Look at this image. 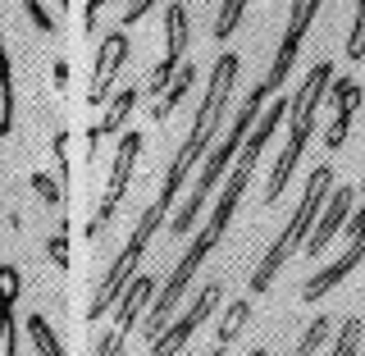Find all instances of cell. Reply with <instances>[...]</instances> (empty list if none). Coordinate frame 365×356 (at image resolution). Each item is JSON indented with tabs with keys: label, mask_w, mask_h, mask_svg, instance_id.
Instances as JSON below:
<instances>
[{
	"label": "cell",
	"mask_w": 365,
	"mask_h": 356,
	"mask_svg": "<svg viewBox=\"0 0 365 356\" xmlns=\"http://www.w3.org/2000/svg\"><path fill=\"white\" fill-rule=\"evenodd\" d=\"M165 205H146L142 210V220H137V228H133V238L123 243V251L110 260V270H106V279H101V288H96V297H91V306H87V320H101L110 311V302H119V293L133 283V274H137V265H142V256H146V247L155 243V233H160V224H165Z\"/></svg>",
	"instance_id": "6"
},
{
	"label": "cell",
	"mask_w": 365,
	"mask_h": 356,
	"mask_svg": "<svg viewBox=\"0 0 365 356\" xmlns=\"http://www.w3.org/2000/svg\"><path fill=\"white\" fill-rule=\"evenodd\" d=\"M329 183H334V165H315L311 169V178H306V192H302V205L292 210V220L283 224V233L269 243V251L260 256V265L251 270V297H260V293H269V283L283 274V265L292 260V251H302L306 247V238H311V228L319 220V210H324V201H329Z\"/></svg>",
	"instance_id": "3"
},
{
	"label": "cell",
	"mask_w": 365,
	"mask_h": 356,
	"mask_svg": "<svg viewBox=\"0 0 365 356\" xmlns=\"http://www.w3.org/2000/svg\"><path fill=\"white\" fill-rule=\"evenodd\" d=\"M151 297H155V279H151V274H133V283L119 293V315H114V329L101 338L96 356H119L123 352V342H128L137 315H142V306L151 302Z\"/></svg>",
	"instance_id": "11"
},
{
	"label": "cell",
	"mask_w": 365,
	"mask_h": 356,
	"mask_svg": "<svg viewBox=\"0 0 365 356\" xmlns=\"http://www.w3.org/2000/svg\"><path fill=\"white\" fill-rule=\"evenodd\" d=\"M347 60L351 64L365 60V0H356V23H351V32H347Z\"/></svg>",
	"instance_id": "23"
},
{
	"label": "cell",
	"mask_w": 365,
	"mask_h": 356,
	"mask_svg": "<svg viewBox=\"0 0 365 356\" xmlns=\"http://www.w3.org/2000/svg\"><path fill=\"white\" fill-rule=\"evenodd\" d=\"M137 96H142V87H128V91H119V96H114L110 114H106V119L91 128V137H87V151H91V156L101 151V142H106V137H114V133L123 128V119H128V114L137 110Z\"/></svg>",
	"instance_id": "17"
},
{
	"label": "cell",
	"mask_w": 365,
	"mask_h": 356,
	"mask_svg": "<svg viewBox=\"0 0 365 356\" xmlns=\"http://www.w3.org/2000/svg\"><path fill=\"white\" fill-rule=\"evenodd\" d=\"M237 68H242V60H237L233 51H224L220 60H215V68H210V83H205V96H201V106H197V119H192V133H187V142L178 146V156L169 160V169H165V183H160V197H155V205L174 210V201H178L182 183L192 178V169H197V160L205 156L210 137H220V119H224V110H228V96H233Z\"/></svg>",
	"instance_id": "2"
},
{
	"label": "cell",
	"mask_w": 365,
	"mask_h": 356,
	"mask_svg": "<svg viewBox=\"0 0 365 356\" xmlns=\"http://www.w3.org/2000/svg\"><path fill=\"white\" fill-rule=\"evenodd\" d=\"M187 0H169V9H165V60L155 64V73L146 78L142 83V91L146 96H160V91H165L169 83H174V73L187 60H182V55H187Z\"/></svg>",
	"instance_id": "10"
},
{
	"label": "cell",
	"mask_w": 365,
	"mask_h": 356,
	"mask_svg": "<svg viewBox=\"0 0 365 356\" xmlns=\"http://www.w3.org/2000/svg\"><path fill=\"white\" fill-rule=\"evenodd\" d=\"M32 188H37V197H46V201H60V188H55L46 174H32Z\"/></svg>",
	"instance_id": "27"
},
{
	"label": "cell",
	"mask_w": 365,
	"mask_h": 356,
	"mask_svg": "<svg viewBox=\"0 0 365 356\" xmlns=\"http://www.w3.org/2000/svg\"><path fill=\"white\" fill-rule=\"evenodd\" d=\"M351 201H356V192H351V188H338L334 197L324 201V210H319V220H315V233L306 238V247H302L306 256H319V251L329 247V238H334L338 228L347 224V215H351Z\"/></svg>",
	"instance_id": "16"
},
{
	"label": "cell",
	"mask_w": 365,
	"mask_h": 356,
	"mask_svg": "<svg viewBox=\"0 0 365 356\" xmlns=\"http://www.w3.org/2000/svg\"><path fill=\"white\" fill-rule=\"evenodd\" d=\"M55 5H68V0H55Z\"/></svg>",
	"instance_id": "31"
},
{
	"label": "cell",
	"mask_w": 365,
	"mask_h": 356,
	"mask_svg": "<svg viewBox=\"0 0 365 356\" xmlns=\"http://www.w3.org/2000/svg\"><path fill=\"white\" fill-rule=\"evenodd\" d=\"M23 329H28V338H32V347H37V356H64L60 334L51 329V320H46L41 311H32L28 320H23Z\"/></svg>",
	"instance_id": "20"
},
{
	"label": "cell",
	"mask_w": 365,
	"mask_h": 356,
	"mask_svg": "<svg viewBox=\"0 0 365 356\" xmlns=\"http://www.w3.org/2000/svg\"><path fill=\"white\" fill-rule=\"evenodd\" d=\"M51 256H55V265H68V256H64V238H51Z\"/></svg>",
	"instance_id": "29"
},
{
	"label": "cell",
	"mask_w": 365,
	"mask_h": 356,
	"mask_svg": "<svg viewBox=\"0 0 365 356\" xmlns=\"http://www.w3.org/2000/svg\"><path fill=\"white\" fill-rule=\"evenodd\" d=\"M192 83H197V68H192V64H182L178 73H174V83H169L165 91H160V96H165V101H155L151 119H155V123H165L169 114H174V110L182 106V96H187V91H192Z\"/></svg>",
	"instance_id": "19"
},
{
	"label": "cell",
	"mask_w": 365,
	"mask_h": 356,
	"mask_svg": "<svg viewBox=\"0 0 365 356\" xmlns=\"http://www.w3.org/2000/svg\"><path fill=\"white\" fill-rule=\"evenodd\" d=\"M260 106H265V96L260 91H251L247 96V106L237 110V119L228 123V133L220 137V146H215L210 156H205V174L197 178V188L187 192V201H182V210L174 215V233L182 238V233H192V224H197V215L205 210V201H210V192L220 188V178L228 174V160H233L237 151H242V142H247V133H251V123H256V114H260Z\"/></svg>",
	"instance_id": "5"
},
{
	"label": "cell",
	"mask_w": 365,
	"mask_h": 356,
	"mask_svg": "<svg viewBox=\"0 0 365 356\" xmlns=\"http://www.w3.org/2000/svg\"><path fill=\"white\" fill-rule=\"evenodd\" d=\"M142 137H146V133H123V137H119V146H114L110 188H106V197H101L96 215H91V224H87V238H91V243H96V238H101V233H106V228L114 224V215H119L123 197H128V183H133L137 156H142Z\"/></svg>",
	"instance_id": "7"
},
{
	"label": "cell",
	"mask_w": 365,
	"mask_h": 356,
	"mask_svg": "<svg viewBox=\"0 0 365 356\" xmlns=\"http://www.w3.org/2000/svg\"><path fill=\"white\" fill-rule=\"evenodd\" d=\"M123 60H128V32H123V28H114L110 37L101 41V55H96V73H91V96H87V106H106L110 83L119 78Z\"/></svg>",
	"instance_id": "14"
},
{
	"label": "cell",
	"mask_w": 365,
	"mask_h": 356,
	"mask_svg": "<svg viewBox=\"0 0 365 356\" xmlns=\"http://www.w3.org/2000/svg\"><path fill=\"white\" fill-rule=\"evenodd\" d=\"M106 5H110V0H87V28H96V19H101Z\"/></svg>",
	"instance_id": "28"
},
{
	"label": "cell",
	"mask_w": 365,
	"mask_h": 356,
	"mask_svg": "<svg viewBox=\"0 0 365 356\" xmlns=\"http://www.w3.org/2000/svg\"><path fill=\"white\" fill-rule=\"evenodd\" d=\"M247 315H251V302H237L233 311L224 315V325H220V338H228V342H233V338L247 329Z\"/></svg>",
	"instance_id": "24"
},
{
	"label": "cell",
	"mask_w": 365,
	"mask_h": 356,
	"mask_svg": "<svg viewBox=\"0 0 365 356\" xmlns=\"http://www.w3.org/2000/svg\"><path fill=\"white\" fill-rule=\"evenodd\" d=\"M228 347H233L228 338H215V352H210V356H228Z\"/></svg>",
	"instance_id": "30"
},
{
	"label": "cell",
	"mask_w": 365,
	"mask_h": 356,
	"mask_svg": "<svg viewBox=\"0 0 365 356\" xmlns=\"http://www.w3.org/2000/svg\"><path fill=\"white\" fill-rule=\"evenodd\" d=\"M19 5L28 9V19H32V23H37V32H46V37H51V32H55V19L46 14V5H41V0H19Z\"/></svg>",
	"instance_id": "25"
},
{
	"label": "cell",
	"mask_w": 365,
	"mask_h": 356,
	"mask_svg": "<svg viewBox=\"0 0 365 356\" xmlns=\"http://www.w3.org/2000/svg\"><path fill=\"white\" fill-rule=\"evenodd\" d=\"M9 128H14V64H9L5 19H0V137H9Z\"/></svg>",
	"instance_id": "18"
},
{
	"label": "cell",
	"mask_w": 365,
	"mask_h": 356,
	"mask_svg": "<svg viewBox=\"0 0 365 356\" xmlns=\"http://www.w3.org/2000/svg\"><path fill=\"white\" fill-rule=\"evenodd\" d=\"M151 9H155V0H133V5L123 9V28H133V23H137V19H146Z\"/></svg>",
	"instance_id": "26"
},
{
	"label": "cell",
	"mask_w": 365,
	"mask_h": 356,
	"mask_svg": "<svg viewBox=\"0 0 365 356\" xmlns=\"http://www.w3.org/2000/svg\"><path fill=\"white\" fill-rule=\"evenodd\" d=\"M19 293H23L19 270L0 265V356H19V320H14Z\"/></svg>",
	"instance_id": "15"
},
{
	"label": "cell",
	"mask_w": 365,
	"mask_h": 356,
	"mask_svg": "<svg viewBox=\"0 0 365 356\" xmlns=\"http://www.w3.org/2000/svg\"><path fill=\"white\" fill-rule=\"evenodd\" d=\"M329 73H334V64L329 60H319L311 73L302 78V87H297V96H292V133H288V142H283V156L274 160V174L265 183V205H274L288 192V183H292V169L302 165V151H306V142H311V133H315V110H319V101H324V91H329Z\"/></svg>",
	"instance_id": "4"
},
{
	"label": "cell",
	"mask_w": 365,
	"mask_h": 356,
	"mask_svg": "<svg viewBox=\"0 0 365 356\" xmlns=\"http://www.w3.org/2000/svg\"><path fill=\"white\" fill-rule=\"evenodd\" d=\"M247 14V0H224L220 5V14H215V41H228L237 32V23H242Z\"/></svg>",
	"instance_id": "21"
},
{
	"label": "cell",
	"mask_w": 365,
	"mask_h": 356,
	"mask_svg": "<svg viewBox=\"0 0 365 356\" xmlns=\"http://www.w3.org/2000/svg\"><path fill=\"white\" fill-rule=\"evenodd\" d=\"M329 106H334V123H329V137H324V146L329 151H338L342 142H347V133H351V119H356V110H361V83L351 73H342L329 83Z\"/></svg>",
	"instance_id": "13"
},
{
	"label": "cell",
	"mask_w": 365,
	"mask_h": 356,
	"mask_svg": "<svg viewBox=\"0 0 365 356\" xmlns=\"http://www.w3.org/2000/svg\"><path fill=\"white\" fill-rule=\"evenodd\" d=\"M361 188H365V183H361Z\"/></svg>",
	"instance_id": "32"
},
{
	"label": "cell",
	"mask_w": 365,
	"mask_h": 356,
	"mask_svg": "<svg viewBox=\"0 0 365 356\" xmlns=\"http://www.w3.org/2000/svg\"><path fill=\"white\" fill-rule=\"evenodd\" d=\"M356 352H361V315H351V320H342V329H338L329 356H356Z\"/></svg>",
	"instance_id": "22"
},
{
	"label": "cell",
	"mask_w": 365,
	"mask_h": 356,
	"mask_svg": "<svg viewBox=\"0 0 365 356\" xmlns=\"http://www.w3.org/2000/svg\"><path fill=\"white\" fill-rule=\"evenodd\" d=\"M347 220H351V247L342 251L338 260H329V265L319 270V274H311V279H306V288H302L306 302H319V297H329V293H334L338 283H342V279H347V274L365 260V210L347 215Z\"/></svg>",
	"instance_id": "12"
},
{
	"label": "cell",
	"mask_w": 365,
	"mask_h": 356,
	"mask_svg": "<svg viewBox=\"0 0 365 356\" xmlns=\"http://www.w3.org/2000/svg\"><path fill=\"white\" fill-rule=\"evenodd\" d=\"M288 106H292V96H283V101H274V106L260 114V123H256V137L247 133V142H242V151H237V165L224 174V192H220V201H215V210H210V220H205V228L197 238L187 243V251L178 256V265L174 274H169V283L155 293V302H151V320H146V338H155L160 329L169 325V311L182 302V293L192 288V279L201 274L205 265V256L215 251V243L228 233V224H233V210H237V201H242V192H247V178H251V169H256V160L260 151H265V142L274 133H279V123L288 119Z\"/></svg>",
	"instance_id": "1"
},
{
	"label": "cell",
	"mask_w": 365,
	"mask_h": 356,
	"mask_svg": "<svg viewBox=\"0 0 365 356\" xmlns=\"http://www.w3.org/2000/svg\"><path fill=\"white\" fill-rule=\"evenodd\" d=\"M220 293H224V283H220V279H210V283H205V288H201L197 297H192V306L182 311V320H169V325H165V329H160V334L151 338V356H178L182 347H187L192 334H197L205 320H210L215 302H220Z\"/></svg>",
	"instance_id": "9"
},
{
	"label": "cell",
	"mask_w": 365,
	"mask_h": 356,
	"mask_svg": "<svg viewBox=\"0 0 365 356\" xmlns=\"http://www.w3.org/2000/svg\"><path fill=\"white\" fill-rule=\"evenodd\" d=\"M319 14V0H292V14H288V28H283V41H279V55H274V64H269V73H265V83H260L256 91L260 96H274L283 83H288V73H292V64H297V55H302V41H306V32H311V23Z\"/></svg>",
	"instance_id": "8"
}]
</instances>
